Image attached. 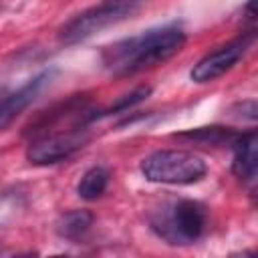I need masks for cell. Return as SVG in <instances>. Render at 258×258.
<instances>
[{
  "mask_svg": "<svg viewBox=\"0 0 258 258\" xmlns=\"http://www.w3.org/2000/svg\"><path fill=\"white\" fill-rule=\"evenodd\" d=\"M149 228L165 244L189 246L206 234L208 210L198 200H173L149 216Z\"/></svg>",
  "mask_w": 258,
  "mask_h": 258,
  "instance_id": "obj_2",
  "label": "cell"
},
{
  "mask_svg": "<svg viewBox=\"0 0 258 258\" xmlns=\"http://www.w3.org/2000/svg\"><path fill=\"white\" fill-rule=\"evenodd\" d=\"M183 42L185 30L181 24H161L105 46L101 52V64L115 77L135 75L169 60L181 50Z\"/></svg>",
  "mask_w": 258,
  "mask_h": 258,
  "instance_id": "obj_1",
  "label": "cell"
},
{
  "mask_svg": "<svg viewBox=\"0 0 258 258\" xmlns=\"http://www.w3.org/2000/svg\"><path fill=\"white\" fill-rule=\"evenodd\" d=\"M234 151L232 171L244 183H256V169H258V137L256 131L240 133L234 143L230 145Z\"/></svg>",
  "mask_w": 258,
  "mask_h": 258,
  "instance_id": "obj_9",
  "label": "cell"
},
{
  "mask_svg": "<svg viewBox=\"0 0 258 258\" xmlns=\"http://www.w3.org/2000/svg\"><path fill=\"white\" fill-rule=\"evenodd\" d=\"M137 6L131 0H113L95 8H89L77 16H73L60 30H58V40L62 44H77L117 22H123L129 18Z\"/></svg>",
  "mask_w": 258,
  "mask_h": 258,
  "instance_id": "obj_5",
  "label": "cell"
},
{
  "mask_svg": "<svg viewBox=\"0 0 258 258\" xmlns=\"http://www.w3.org/2000/svg\"><path fill=\"white\" fill-rule=\"evenodd\" d=\"M93 222H95V216L93 212L89 210H71V212H64L58 220H56V234L64 240H71V242H81L93 228Z\"/></svg>",
  "mask_w": 258,
  "mask_h": 258,
  "instance_id": "obj_10",
  "label": "cell"
},
{
  "mask_svg": "<svg viewBox=\"0 0 258 258\" xmlns=\"http://www.w3.org/2000/svg\"><path fill=\"white\" fill-rule=\"evenodd\" d=\"M139 169L147 181L169 185H189L208 173V165L200 155L179 149L153 151L141 161Z\"/></svg>",
  "mask_w": 258,
  "mask_h": 258,
  "instance_id": "obj_3",
  "label": "cell"
},
{
  "mask_svg": "<svg viewBox=\"0 0 258 258\" xmlns=\"http://www.w3.org/2000/svg\"><path fill=\"white\" fill-rule=\"evenodd\" d=\"M254 4H256V0H248V2H246V6H244V12L248 14V18H250V20H254V18H256V10H254Z\"/></svg>",
  "mask_w": 258,
  "mask_h": 258,
  "instance_id": "obj_15",
  "label": "cell"
},
{
  "mask_svg": "<svg viewBox=\"0 0 258 258\" xmlns=\"http://www.w3.org/2000/svg\"><path fill=\"white\" fill-rule=\"evenodd\" d=\"M87 141H89L87 129L46 133L30 139L26 147V159L32 165H54L73 157L77 151H81L87 145Z\"/></svg>",
  "mask_w": 258,
  "mask_h": 258,
  "instance_id": "obj_6",
  "label": "cell"
},
{
  "mask_svg": "<svg viewBox=\"0 0 258 258\" xmlns=\"http://www.w3.org/2000/svg\"><path fill=\"white\" fill-rule=\"evenodd\" d=\"M240 135V131H234L230 127H222V125H210V127H196V129H187L181 133H175L173 137L179 139H187L194 143H202V145H216V147H226L232 145L234 139Z\"/></svg>",
  "mask_w": 258,
  "mask_h": 258,
  "instance_id": "obj_11",
  "label": "cell"
},
{
  "mask_svg": "<svg viewBox=\"0 0 258 258\" xmlns=\"http://www.w3.org/2000/svg\"><path fill=\"white\" fill-rule=\"evenodd\" d=\"M109 179H111V171L103 165H95L91 169H87L77 185V194L81 200L85 202H95L99 200L105 191H107V185H109Z\"/></svg>",
  "mask_w": 258,
  "mask_h": 258,
  "instance_id": "obj_12",
  "label": "cell"
},
{
  "mask_svg": "<svg viewBox=\"0 0 258 258\" xmlns=\"http://www.w3.org/2000/svg\"><path fill=\"white\" fill-rule=\"evenodd\" d=\"M254 40H256V32L246 30L238 38H234V40L226 42L224 46H218L216 50L208 52L204 58H200L194 64V69L189 73L191 81L194 83H210V81H216L218 77L226 75L244 58V54L252 48Z\"/></svg>",
  "mask_w": 258,
  "mask_h": 258,
  "instance_id": "obj_7",
  "label": "cell"
},
{
  "mask_svg": "<svg viewBox=\"0 0 258 258\" xmlns=\"http://www.w3.org/2000/svg\"><path fill=\"white\" fill-rule=\"evenodd\" d=\"M56 71L54 69H44L38 75H34L32 79H28L22 87H18L16 91L0 97V129H6L38 95L40 91L52 83Z\"/></svg>",
  "mask_w": 258,
  "mask_h": 258,
  "instance_id": "obj_8",
  "label": "cell"
},
{
  "mask_svg": "<svg viewBox=\"0 0 258 258\" xmlns=\"http://www.w3.org/2000/svg\"><path fill=\"white\" fill-rule=\"evenodd\" d=\"M149 95H151V87H147V85H143V87H137V89H133L131 93H127V95L119 97V99L115 101V105H111L109 109L101 111V113H99V117H103V115H113V113H125L127 109L135 107L137 103L145 101Z\"/></svg>",
  "mask_w": 258,
  "mask_h": 258,
  "instance_id": "obj_13",
  "label": "cell"
},
{
  "mask_svg": "<svg viewBox=\"0 0 258 258\" xmlns=\"http://www.w3.org/2000/svg\"><path fill=\"white\" fill-rule=\"evenodd\" d=\"M232 111H238V113H232L234 117H238V119H246V121H256V113H258V109H256V101H244V103H238V105H234Z\"/></svg>",
  "mask_w": 258,
  "mask_h": 258,
  "instance_id": "obj_14",
  "label": "cell"
},
{
  "mask_svg": "<svg viewBox=\"0 0 258 258\" xmlns=\"http://www.w3.org/2000/svg\"><path fill=\"white\" fill-rule=\"evenodd\" d=\"M99 109H95L85 95H73L44 111H40L22 131L24 137L34 139L46 133L87 129L89 123L99 119Z\"/></svg>",
  "mask_w": 258,
  "mask_h": 258,
  "instance_id": "obj_4",
  "label": "cell"
}]
</instances>
